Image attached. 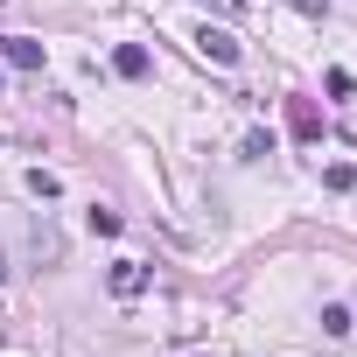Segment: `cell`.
Returning <instances> with one entry per match:
<instances>
[{
	"label": "cell",
	"instance_id": "cell-3",
	"mask_svg": "<svg viewBox=\"0 0 357 357\" xmlns=\"http://www.w3.org/2000/svg\"><path fill=\"white\" fill-rule=\"evenodd\" d=\"M140 280H147L140 259H119V266H112V294H140Z\"/></svg>",
	"mask_w": 357,
	"mask_h": 357
},
{
	"label": "cell",
	"instance_id": "cell-1",
	"mask_svg": "<svg viewBox=\"0 0 357 357\" xmlns=\"http://www.w3.org/2000/svg\"><path fill=\"white\" fill-rule=\"evenodd\" d=\"M197 50H204V56H218V63H238V43H231L225 29H204V36H197Z\"/></svg>",
	"mask_w": 357,
	"mask_h": 357
},
{
	"label": "cell",
	"instance_id": "cell-4",
	"mask_svg": "<svg viewBox=\"0 0 357 357\" xmlns=\"http://www.w3.org/2000/svg\"><path fill=\"white\" fill-rule=\"evenodd\" d=\"M112 63H119V77H147V50H133V43H126Z\"/></svg>",
	"mask_w": 357,
	"mask_h": 357
},
{
	"label": "cell",
	"instance_id": "cell-5",
	"mask_svg": "<svg viewBox=\"0 0 357 357\" xmlns=\"http://www.w3.org/2000/svg\"><path fill=\"white\" fill-rule=\"evenodd\" d=\"M0 273H8V266H0Z\"/></svg>",
	"mask_w": 357,
	"mask_h": 357
},
{
	"label": "cell",
	"instance_id": "cell-2",
	"mask_svg": "<svg viewBox=\"0 0 357 357\" xmlns=\"http://www.w3.org/2000/svg\"><path fill=\"white\" fill-rule=\"evenodd\" d=\"M0 56L22 63V70H36V63H43V50H36V43H22V36H0Z\"/></svg>",
	"mask_w": 357,
	"mask_h": 357
}]
</instances>
